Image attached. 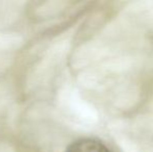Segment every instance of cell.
<instances>
[{"label": "cell", "mask_w": 153, "mask_h": 152, "mask_svg": "<svg viewBox=\"0 0 153 152\" xmlns=\"http://www.w3.org/2000/svg\"><path fill=\"white\" fill-rule=\"evenodd\" d=\"M67 152H111L102 143L92 139H83L72 144Z\"/></svg>", "instance_id": "cell-1"}]
</instances>
